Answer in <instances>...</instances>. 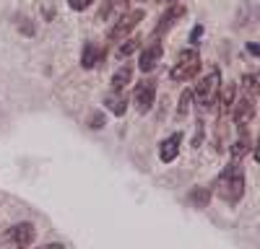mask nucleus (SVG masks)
<instances>
[{
    "label": "nucleus",
    "mask_w": 260,
    "mask_h": 249,
    "mask_svg": "<svg viewBox=\"0 0 260 249\" xmlns=\"http://www.w3.org/2000/svg\"><path fill=\"white\" fill-rule=\"evenodd\" d=\"M216 195H219L224 202L237 205L245 195V169L240 166V161H234L221 172V177L216 179Z\"/></svg>",
    "instance_id": "obj_1"
},
{
    "label": "nucleus",
    "mask_w": 260,
    "mask_h": 249,
    "mask_svg": "<svg viewBox=\"0 0 260 249\" xmlns=\"http://www.w3.org/2000/svg\"><path fill=\"white\" fill-rule=\"evenodd\" d=\"M198 73H201V55L195 52V50H182V52L177 55V62H175V65H172V70H169V80L187 83V80H192Z\"/></svg>",
    "instance_id": "obj_2"
},
{
    "label": "nucleus",
    "mask_w": 260,
    "mask_h": 249,
    "mask_svg": "<svg viewBox=\"0 0 260 249\" xmlns=\"http://www.w3.org/2000/svg\"><path fill=\"white\" fill-rule=\"evenodd\" d=\"M219 91H221V75H219V70H211V73H206L201 80H198V86H195V99H198V104L203 109H208V107H213L216 104V99H219Z\"/></svg>",
    "instance_id": "obj_3"
},
{
    "label": "nucleus",
    "mask_w": 260,
    "mask_h": 249,
    "mask_svg": "<svg viewBox=\"0 0 260 249\" xmlns=\"http://www.w3.org/2000/svg\"><path fill=\"white\" fill-rule=\"evenodd\" d=\"M143 8H136V11H125V13H120L117 16V21H115V26L110 29V34H107V39L110 42H122L130 31H133L141 21H143Z\"/></svg>",
    "instance_id": "obj_4"
},
{
    "label": "nucleus",
    "mask_w": 260,
    "mask_h": 249,
    "mask_svg": "<svg viewBox=\"0 0 260 249\" xmlns=\"http://www.w3.org/2000/svg\"><path fill=\"white\" fill-rule=\"evenodd\" d=\"M154 101H156V80L154 78H143L136 91H133V104H136V109L141 114H146L151 107H154Z\"/></svg>",
    "instance_id": "obj_5"
},
{
    "label": "nucleus",
    "mask_w": 260,
    "mask_h": 249,
    "mask_svg": "<svg viewBox=\"0 0 260 249\" xmlns=\"http://www.w3.org/2000/svg\"><path fill=\"white\" fill-rule=\"evenodd\" d=\"M255 117V96H247L240 99V101H234V107H232V122L234 124H250Z\"/></svg>",
    "instance_id": "obj_6"
},
{
    "label": "nucleus",
    "mask_w": 260,
    "mask_h": 249,
    "mask_svg": "<svg viewBox=\"0 0 260 249\" xmlns=\"http://www.w3.org/2000/svg\"><path fill=\"white\" fill-rule=\"evenodd\" d=\"M8 239L16 244V246H31L37 241V228L34 223L24 221V223H16L11 231H8Z\"/></svg>",
    "instance_id": "obj_7"
},
{
    "label": "nucleus",
    "mask_w": 260,
    "mask_h": 249,
    "mask_svg": "<svg viewBox=\"0 0 260 249\" xmlns=\"http://www.w3.org/2000/svg\"><path fill=\"white\" fill-rule=\"evenodd\" d=\"M161 55H164V47H161V42H151V45L141 52V60H138V68L143 70V73H151L159 62H161Z\"/></svg>",
    "instance_id": "obj_8"
},
{
    "label": "nucleus",
    "mask_w": 260,
    "mask_h": 249,
    "mask_svg": "<svg viewBox=\"0 0 260 249\" xmlns=\"http://www.w3.org/2000/svg\"><path fill=\"white\" fill-rule=\"evenodd\" d=\"M180 143H182V133H172L169 138H164L159 143V158L164 163H172L180 156Z\"/></svg>",
    "instance_id": "obj_9"
},
{
    "label": "nucleus",
    "mask_w": 260,
    "mask_h": 249,
    "mask_svg": "<svg viewBox=\"0 0 260 249\" xmlns=\"http://www.w3.org/2000/svg\"><path fill=\"white\" fill-rule=\"evenodd\" d=\"M104 109H110L115 117H122L127 112V96L125 89H112L110 94L104 96Z\"/></svg>",
    "instance_id": "obj_10"
},
{
    "label": "nucleus",
    "mask_w": 260,
    "mask_h": 249,
    "mask_svg": "<svg viewBox=\"0 0 260 249\" xmlns=\"http://www.w3.org/2000/svg\"><path fill=\"white\" fill-rule=\"evenodd\" d=\"M237 130H240V135H237L234 145H232V158L234 161H242L247 153H250V133H247V124H237Z\"/></svg>",
    "instance_id": "obj_11"
},
{
    "label": "nucleus",
    "mask_w": 260,
    "mask_h": 249,
    "mask_svg": "<svg viewBox=\"0 0 260 249\" xmlns=\"http://www.w3.org/2000/svg\"><path fill=\"white\" fill-rule=\"evenodd\" d=\"M104 55H107V52L99 50L94 42H86V45H83V52H81V65H83L86 70H91V68H96L99 62L104 60Z\"/></svg>",
    "instance_id": "obj_12"
},
{
    "label": "nucleus",
    "mask_w": 260,
    "mask_h": 249,
    "mask_svg": "<svg viewBox=\"0 0 260 249\" xmlns=\"http://www.w3.org/2000/svg\"><path fill=\"white\" fill-rule=\"evenodd\" d=\"M185 13H187V11H185L182 6H172V8H169V11H167V13L161 16L159 26H156V31H154V39H156V36H161L164 31H169V29L175 26V24H177V21H180V18H182Z\"/></svg>",
    "instance_id": "obj_13"
},
{
    "label": "nucleus",
    "mask_w": 260,
    "mask_h": 249,
    "mask_svg": "<svg viewBox=\"0 0 260 249\" xmlns=\"http://www.w3.org/2000/svg\"><path fill=\"white\" fill-rule=\"evenodd\" d=\"M127 3H130V0H104V6H102V11H99V18H102V21H110L112 16L125 13V11H127Z\"/></svg>",
    "instance_id": "obj_14"
},
{
    "label": "nucleus",
    "mask_w": 260,
    "mask_h": 249,
    "mask_svg": "<svg viewBox=\"0 0 260 249\" xmlns=\"http://www.w3.org/2000/svg\"><path fill=\"white\" fill-rule=\"evenodd\" d=\"M234 94H237V86H232V83L219 91V99H216V101H219V112H221V117H226V114L232 112V107H234Z\"/></svg>",
    "instance_id": "obj_15"
},
{
    "label": "nucleus",
    "mask_w": 260,
    "mask_h": 249,
    "mask_svg": "<svg viewBox=\"0 0 260 249\" xmlns=\"http://www.w3.org/2000/svg\"><path fill=\"white\" fill-rule=\"evenodd\" d=\"M133 80V62H125V65H120L117 70H115V75H112V89H125L127 83Z\"/></svg>",
    "instance_id": "obj_16"
},
{
    "label": "nucleus",
    "mask_w": 260,
    "mask_h": 249,
    "mask_svg": "<svg viewBox=\"0 0 260 249\" xmlns=\"http://www.w3.org/2000/svg\"><path fill=\"white\" fill-rule=\"evenodd\" d=\"M242 91L247 96H257L260 94V73H245L242 75Z\"/></svg>",
    "instance_id": "obj_17"
},
{
    "label": "nucleus",
    "mask_w": 260,
    "mask_h": 249,
    "mask_svg": "<svg viewBox=\"0 0 260 249\" xmlns=\"http://www.w3.org/2000/svg\"><path fill=\"white\" fill-rule=\"evenodd\" d=\"M187 200L195 205V208H206L211 202V190L208 187H195V190L187 195Z\"/></svg>",
    "instance_id": "obj_18"
},
{
    "label": "nucleus",
    "mask_w": 260,
    "mask_h": 249,
    "mask_svg": "<svg viewBox=\"0 0 260 249\" xmlns=\"http://www.w3.org/2000/svg\"><path fill=\"white\" fill-rule=\"evenodd\" d=\"M138 47H141V39H138V36H130V39H125V45H120V57L133 55Z\"/></svg>",
    "instance_id": "obj_19"
},
{
    "label": "nucleus",
    "mask_w": 260,
    "mask_h": 249,
    "mask_svg": "<svg viewBox=\"0 0 260 249\" xmlns=\"http://www.w3.org/2000/svg\"><path fill=\"white\" fill-rule=\"evenodd\" d=\"M190 104H192V91H182V96H180V107H177V114H180V117L187 114Z\"/></svg>",
    "instance_id": "obj_20"
},
{
    "label": "nucleus",
    "mask_w": 260,
    "mask_h": 249,
    "mask_svg": "<svg viewBox=\"0 0 260 249\" xmlns=\"http://www.w3.org/2000/svg\"><path fill=\"white\" fill-rule=\"evenodd\" d=\"M89 128H91V130H102V128H104V112H94V114L89 117Z\"/></svg>",
    "instance_id": "obj_21"
},
{
    "label": "nucleus",
    "mask_w": 260,
    "mask_h": 249,
    "mask_svg": "<svg viewBox=\"0 0 260 249\" xmlns=\"http://www.w3.org/2000/svg\"><path fill=\"white\" fill-rule=\"evenodd\" d=\"M91 3H94V0H68V6H71L73 11H86Z\"/></svg>",
    "instance_id": "obj_22"
},
{
    "label": "nucleus",
    "mask_w": 260,
    "mask_h": 249,
    "mask_svg": "<svg viewBox=\"0 0 260 249\" xmlns=\"http://www.w3.org/2000/svg\"><path fill=\"white\" fill-rule=\"evenodd\" d=\"M201 34H203V26H195V29H192V36H190V42H192V45H198Z\"/></svg>",
    "instance_id": "obj_23"
},
{
    "label": "nucleus",
    "mask_w": 260,
    "mask_h": 249,
    "mask_svg": "<svg viewBox=\"0 0 260 249\" xmlns=\"http://www.w3.org/2000/svg\"><path fill=\"white\" fill-rule=\"evenodd\" d=\"M247 52L255 55V57H260V45H252V42H250V45H247Z\"/></svg>",
    "instance_id": "obj_24"
},
{
    "label": "nucleus",
    "mask_w": 260,
    "mask_h": 249,
    "mask_svg": "<svg viewBox=\"0 0 260 249\" xmlns=\"http://www.w3.org/2000/svg\"><path fill=\"white\" fill-rule=\"evenodd\" d=\"M252 158L260 163V138H257V143H255V148H252Z\"/></svg>",
    "instance_id": "obj_25"
}]
</instances>
